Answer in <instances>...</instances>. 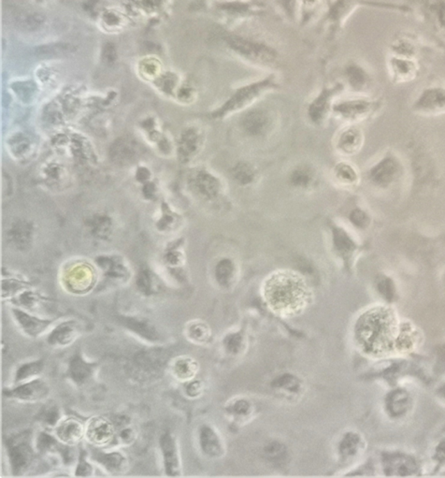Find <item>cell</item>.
Returning a JSON list of instances; mask_svg holds the SVG:
<instances>
[{
    "instance_id": "1",
    "label": "cell",
    "mask_w": 445,
    "mask_h": 478,
    "mask_svg": "<svg viewBox=\"0 0 445 478\" xmlns=\"http://www.w3.org/2000/svg\"><path fill=\"white\" fill-rule=\"evenodd\" d=\"M214 39L217 40L226 52L248 66L271 69L280 64L279 49L265 37L219 26Z\"/></svg>"
},
{
    "instance_id": "2",
    "label": "cell",
    "mask_w": 445,
    "mask_h": 478,
    "mask_svg": "<svg viewBox=\"0 0 445 478\" xmlns=\"http://www.w3.org/2000/svg\"><path fill=\"white\" fill-rule=\"evenodd\" d=\"M360 8H371L391 10L401 13L412 12V8L404 4L389 3L378 0H333L321 17V23L328 32L330 37H334L344 29L348 19Z\"/></svg>"
},
{
    "instance_id": "3",
    "label": "cell",
    "mask_w": 445,
    "mask_h": 478,
    "mask_svg": "<svg viewBox=\"0 0 445 478\" xmlns=\"http://www.w3.org/2000/svg\"><path fill=\"white\" fill-rule=\"evenodd\" d=\"M280 85L279 77L275 72H271L265 77L242 85L233 90L226 102L215 110L212 115L215 118H224L242 110L249 108L266 94L279 89Z\"/></svg>"
},
{
    "instance_id": "4",
    "label": "cell",
    "mask_w": 445,
    "mask_h": 478,
    "mask_svg": "<svg viewBox=\"0 0 445 478\" xmlns=\"http://www.w3.org/2000/svg\"><path fill=\"white\" fill-rule=\"evenodd\" d=\"M210 8L217 13L219 26L228 29L238 28L266 13V5L258 0H215Z\"/></svg>"
},
{
    "instance_id": "5",
    "label": "cell",
    "mask_w": 445,
    "mask_h": 478,
    "mask_svg": "<svg viewBox=\"0 0 445 478\" xmlns=\"http://www.w3.org/2000/svg\"><path fill=\"white\" fill-rule=\"evenodd\" d=\"M121 6L135 24L147 23L153 28L171 18L174 0H122Z\"/></svg>"
},
{
    "instance_id": "6",
    "label": "cell",
    "mask_w": 445,
    "mask_h": 478,
    "mask_svg": "<svg viewBox=\"0 0 445 478\" xmlns=\"http://www.w3.org/2000/svg\"><path fill=\"white\" fill-rule=\"evenodd\" d=\"M10 470L13 475L25 474L34 461V447L28 432L12 435L6 443Z\"/></svg>"
},
{
    "instance_id": "7",
    "label": "cell",
    "mask_w": 445,
    "mask_h": 478,
    "mask_svg": "<svg viewBox=\"0 0 445 478\" xmlns=\"http://www.w3.org/2000/svg\"><path fill=\"white\" fill-rule=\"evenodd\" d=\"M271 300L275 303H291L301 299L303 295V287L301 280L295 276L279 275L272 278L269 284Z\"/></svg>"
},
{
    "instance_id": "8",
    "label": "cell",
    "mask_w": 445,
    "mask_h": 478,
    "mask_svg": "<svg viewBox=\"0 0 445 478\" xmlns=\"http://www.w3.org/2000/svg\"><path fill=\"white\" fill-rule=\"evenodd\" d=\"M99 31L108 35H116L122 33L135 22L131 16L126 12L122 6H116L110 4L101 13L98 20L95 22Z\"/></svg>"
},
{
    "instance_id": "9",
    "label": "cell",
    "mask_w": 445,
    "mask_h": 478,
    "mask_svg": "<svg viewBox=\"0 0 445 478\" xmlns=\"http://www.w3.org/2000/svg\"><path fill=\"white\" fill-rule=\"evenodd\" d=\"M379 107V102L363 98L345 99L333 104L334 114L344 120H361Z\"/></svg>"
},
{
    "instance_id": "10",
    "label": "cell",
    "mask_w": 445,
    "mask_h": 478,
    "mask_svg": "<svg viewBox=\"0 0 445 478\" xmlns=\"http://www.w3.org/2000/svg\"><path fill=\"white\" fill-rule=\"evenodd\" d=\"M50 391V386L42 378L37 377L18 384L13 389H5L3 394L7 398L24 402H35L47 398Z\"/></svg>"
},
{
    "instance_id": "11",
    "label": "cell",
    "mask_w": 445,
    "mask_h": 478,
    "mask_svg": "<svg viewBox=\"0 0 445 478\" xmlns=\"http://www.w3.org/2000/svg\"><path fill=\"white\" fill-rule=\"evenodd\" d=\"M344 88V85L342 83L322 88L309 105L308 114L312 122L320 123L325 119L330 110H333L334 98L338 96Z\"/></svg>"
},
{
    "instance_id": "12",
    "label": "cell",
    "mask_w": 445,
    "mask_h": 478,
    "mask_svg": "<svg viewBox=\"0 0 445 478\" xmlns=\"http://www.w3.org/2000/svg\"><path fill=\"white\" fill-rule=\"evenodd\" d=\"M12 313L19 327L28 336L35 338V339L47 332L53 324V321L50 319L42 318L40 316L32 315L25 309L17 307V306L12 308Z\"/></svg>"
},
{
    "instance_id": "13",
    "label": "cell",
    "mask_w": 445,
    "mask_h": 478,
    "mask_svg": "<svg viewBox=\"0 0 445 478\" xmlns=\"http://www.w3.org/2000/svg\"><path fill=\"white\" fill-rule=\"evenodd\" d=\"M388 71L395 83H407L415 79L420 67L417 58L391 55L387 59Z\"/></svg>"
},
{
    "instance_id": "14",
    "label": "cell",
    "mask_w": 445,
    "mask_h": 478,
    "mask_svg": "<svg viewBox=\"0 0 445 478\" xmlns=\"http://www.w3.org/2000/svg\"><path fill=\"white\" fill-rule=\"evenodd\" d=\"M385 472L389 475L409 477L419 472V464L412 456L403 453H385L383 456Z\"/></svg>"
},
{
    "instance_id": "15",
    "label": "cell",
    "mask_w": 445,
    "mask_h": 478,
    "mask_svg": "<svg viewBox=\"0 0 445 478\" xmlns=\"http://www.w3.org/2000/svg\"><path fill=\"white\" fill-rule=\"evenodd\" d=\"M115 426L106 418H91L85 425V437L91 444L96 447L109 445L115 437Z\"/></svg>"
},
{
    "instance_id": "16",
    "label": "cell",
    "mask_w": 445,
    "mask_h": 478,
    "mask_svg": "<svg viewBox=\"0 0 445 478\" xmlns=\"http://www.w3.org/2000/svg\"><path fill=\"white\" fill-rule=\"evenodd\" d=\"M162 456H163L164 468L168 477H179L180 463L176 440L169 432H164L159 439Z\"/></svg>"
},
{
    "instance_id": "17",
    "label": "cell",
    "mask_w": 445,
    "mask_h": 478,
    "mask_svg": "<svg viewBox=\"0 0 445 478\" xmlns=\"http://www.w3.org/2000/svg\"><path fill=\"white\" fill-rule=\"evenodd\" d=\"M344 77L348 87L355 92L367 89L371 84V75L360 61L351 59L344 67Z\"/></svg>"
},
{
    "instance_id": "18",
    "label": "cell",
    "mask_w": 445,
    "mask_h": 478,
    "mask_svg": "<svg viewBox=\"0 0 445 478\" xmlns=\"http://www.w3.org/2000/svg\"><path fill=\"white\" fill-rule=\"evenodd\" d=\"M81 327L76 321H66L53 327L48 335L47 343L56 348H65L72 345L80 336Z\"/></svg>"
},
{
    "instance_id": "19",
    "label": "cell",
    "mask_w": 445,
    "mask_h": 478,
    "mask_svg": "<svg viewBox=\"0 0 445 478\" xmlns=\"http://www.w3.org/2000/svg\"><path fill=\"white\" fill-rule=\"evenodd\" d=\"M119 323L147 342L156 343L160 341L158 327L146 318L140 316H121Z\"/></svg>"
},
{
    "instance_id": "20",
    "label": "cell",
    "mask_w": 445,
    "mask_h": 478,
    "mask_svg": "<svg viewBox=\"0 0 445 478\" xmlns=\"http://www.w3.org/2000/svg\"><path fill=\"white\" fill-rule=\"evenodd\" d=\"M79 50L76 44L67 42H52L37 45L34 55L43 61L58 60L75 55Z\"/></svg>"
},
{
    "instance_id": "21",
    "label": "cell",
    "mask_w": 445,
    "mask_h": 478,
    "mask_svg": "<svg viewBox=\"0 0 445 478\" xmlns=\"http://www.w3.org/2000/svg\"><path fill=\"white\" fill-rule=\"evenodd\" d=\"M96 368V364L86 361L80 353H76L69 359L67 375L75 385L83 386L93 377Z\"/></svg>"
},
{
    "instance_id": "22",
    "label": "cell",
    "mask_w": 445,
    "mask_h": 478,
    "mask_svg": "<svg viewBox=\"0 0 445 478\" xmlns=\"http://www.w3.org/2000/svg\"><path fill=\"white\" fill-rule=\"evenodd\" d=\"M55 435L63 444L74 447L85 436V425L76 418L61 420L55 428Z\"/></svg>"
},
{
    "instance_id": "23",
    "label": "cell",
    "mask_w": 445,
    "mask_h": 478,
    "mask_svg": "<svg viewBox=\"0 0 445 478\" xmlns=\"http://www.w3.org/2000/svg\"><path fill=\"white\" fill-rule=\"evenodd\" d=\"M420 10L431 26L445 37V0H420Z\"/></svg>"
},
{
    "instance_id": "24",
    "label": "cell",
    "mask_w": 445,
    "mask_h": 478,
    "mask_svg": "<svg viewBox=\"0 0 445 478\" xmlns=\"http://www.w3.org/2000/svg\"><path fill=\"white\" fill-rule=\"evenodd\" d=\"M414 109L422 112H438L445 110V88L428 87L423 91L414 103Z\"/></svg>"
},
{
    "instance_id": "25",
    "label": "cell",
    "mask_w": 445,
    "mask_h": 478,
    "mask_svg": "<svg viewBox=\"0 0 445 478\" xmlns=\"http://www.w3.org/2000/svg\"><path fill=\"white\" fill-rule=\"evenodd\" d=\"M269 114L265 110L251 109L242 118V127L251 136H261L268 130Z\"/></svg>"
},
{
    "instance_id": "26",
    "label": "cell",
    "mask_w": 445,
    "mask_h": 478,
    "mask_svg": "<svg viewBox=\"0 0 445 478\" xmlns=\"http://www.w3.org/2000/svg\"><path fill=\"white\" fill-rule=\"evenodd\" d=\"M47 22V16L40 10H20L15 15V24L18 29L28 33L42 31Z\"/></svg>"
},
{
    "instance_id": "27",
    "label": "cell",
    "mask_w": 445,
    "mask_h": 478,
    "mask_svg": "<svg viewBox=\"0 0 445 478\" xmlns=\"http://www.w3.org/2000/svg\"><path fill=\"white\" fill-rule=\"evenodd\" d=\"M400 171V165L392 157H385L371 169L369 176L379 187H387L395 180Z\"/></svg>"
},
{
    "instance_id": "28",
    "label": "cell",
    "mask_w": 445,
    "mask_h": 478,
    "mask_svg": "<svg viewBox=\"0 0 445 478\" xmlns=\"http://www.w3.org/2000/svg\"><path fill=\"white\" fill-rule=\"evenodd\" d=\"M385 404L391 417L401 418L412 407L411 395L405 389H396L387 395Z\"/></svg>"
},
{
    "instance_id": "29",
    "label": "cell",
    "mask_w": 445,
    "mask_h": 478,
    "mask_svg": "<svg viewBox=\"0 0 445 478\" xmlns=\"http://www.w3.org/2000/svg\"><path fill=\"white\" fill-rule=\"evenodd\" d=\"M326 3L324 0H298L296 3V22L302 26L311 24L321 12L324 15ZM323 16V15H322Z\"/></svg>"
},
{
    "instance_id": "30",
    "label": "cell",
    "mask_w": 445,
    "mask_h": 478,
    "mask_svg": "<svg viewBox=\"0 0 445 478\" xmlns=\"http://www.w3.org/2000/svg\"><path fill=\"white\" fill-rule=\"evenodd\" d=\"M92 460L103 467L110 474L115 475L123 472L128 464L126 456L119 451L105 452V451L96 450L92 454Z\"/></svg>"
},
{
    "instance_id": "31",
    "label": "cell",
    "mask_w": 445,
    "mask_h": 478,
    "mask_svg": "<svg viewBox=\"0 0 445 478\" xmlns=\"http://www.w3.org/2000/svg\"><path fill=\"white\" fill-rule=\"evenodd\" d=\"M136 69L142 79L153 83L166 69L162 59L153 53L140 58L137 62Z\"/></svg>"
},
{
    "instance_id": "32",
    "label": "cell",
    "mask_w": 445,
    "mask_h": 478,
    "mask_svg": "<svg viewBox=\"0 0 445 478\" xmlns=\"http://www.w3.org/2000/svg\"><path fill=\"white\" fill-rule=\"evenodd\" d=\"M389 51L391 55L417 58L418 53H419V44L414 37L407 34H401L391 42Z\"/></svg>"
},
{
    "instance_id": "33",
    "label": "cell",
    "mask_w": 445,
    "mask_h": 478,
    "mask_svg": "<svg viewBox=\"0 0 445 478\" xmlns=\"http://www.w3.org/2000/svg\"><path fill=\"white\" fill-rule=\"evenodd\" d=\"M199 442L202 451L206 455L217 456L222 454V445L214 429L209 426H202L199 432Z\"/></svg>"
},
{
    "instance_id": "34",
    "label": "cell",
    "mask_w": 445,
    "mask_h": 478,
    "mask_svg": "<svg viewBox=\"0 0 445 478\" xmlns=\"http://www.w3.org/2000/svg\"><path fill=\"white\" fill-rule=\"evenodd\" d=\"M361 142H362V136L360 130L351 128L342 131L341 135L339 136L337 146L339 151L351 155L360 149Z\"/></svg>"
},
{
    "instance_id": "35",
    "label": "cell",
    "mask_w": 445,
    "mask_h": 478,
    "mask_svg": "<svg viewBox=\"0 0 445 478\" xmlns=\"http://www.w3.org/2000/svg\"><path fill=\"white\" fill-rule=\"evenodd\" d=\"M43 370H44V361L42 359L21 364L15 372V385L39 377Z\"/></svg>"
},
{
    "instance_id": "36",
    "label": "cell",
    "mask_w": 445,
    "mask_h": 478,
    "mask_svg": "<svg viewBox=\"0 0 445 478\" xmlns=\"http://www.w3.org/2000/svg\"><path fill=\"white\" fill-rule=\"evenodd\" d=\"M333 244L335 247L336 251L338 252L341 256L347 259L351 255L354 253L357 246L353 239L348 235L344 228L339 227L333 228Z\"/></svg>"
},
{
    "instance_id": "37",
    "label": "cell",
    "mask_w": 445,
    "mask_h": 478,
    "mask_svg": "<svg viewBox=\"0 0 445 478\" xmlns=\"http://www.w3.org/2000/svg\"><path fill=\"white\" fill-rule=\"evenodd\" d=\"M183 80L182 76L177 71L165 69L153 83L158 85V87L164 92L172 94L177 93Z\"/></svg>"
},
{
    "instance_id": "38",
    "label": "cell",
    "mask_w": 445,
    "mask_h": 478,
    "mask_svg": "<svg viewBox=\"0 0 445 478\" xmlns=\"http://www.w3.org/2000/svg\"><path fill=\"white\" fill-rule=\"evenodd\" d=\"M60 443L56 435L48 434L47 432H42L37 435L35 447L42 454L59 453L63 445V443L62 444Z\"/></svg>"
},
{
    "instance_id": "39",
    "label": "cell",
    "mask_w": 445,
    "mask_h": 478,
    "mask_svg": "<svg viewBox=\"0 0 445 478\" xmlns=\"http://www.w3.org/2000/svg\"><path fill=\"white\" fill-rule=\"evenodd\" d=\"M198 370V364L192 359H177L174 365V373L179 379L187 380L192 378Z\"/></svg>"
},
{
    "instance_id": "40",
    "label": "cell",
    "mask_w": 445,
    "mask_h": 478,
    "mask_svg": "<svg viewBox=\"0 0 445 478\" xmlns=\"http://www.w3.org/2000/svg\"><path fill=\"white\" fill-rule=\"evenodd\" d=\"M37 418L47 428H56L61 421V411L55 404H47L40 411Z\"/></svg>"
},
{
    "instance_id": "41",
    "label": "cell",
    "mask_w": 445,
    "mask_h": 478,
    "mask_svg": "<svg viewBox=\"0 0 445 478\" xmlns=\"http://www.w3.org/2000/svg\"><path fill=\"white\" fill-rule=\"evenodd\" d=\"M112 3L110 0H83L81 8L85 16L96 22L101 13Z\"/></svg>"
},
{
    "instance_id": "42",
    "label": "cell",
    "mask_w": 445,
    "mask_h": 478,
    "mask_svg": "<svg viewBox=\"0 0 445 478\" xmlns=\"http://www.w3.org/2000/svg\"><path fill=\"white\" fill-rule=\"evenodd\" d=\"M99 59L101 64L106 67H113L119 59V51L117 44L112 40H107L101 45Z\"/></svg>"
},
{
    "instance_id": "43",
    "label": "cell",
    "mask_w": 445,
    "mask_h": 478,
    "mask_svg": "<svg viewBox=\"0 0 445 478\" xmlns=\"http://www.w3.org/2000/svg\"><path fill=\"white\" fill-rule=\"evenodd\" d=\"M232 176L239 185H247L255 179V171L247 163H238L232 169Z\"/></svg>"
},
{
    "instance_id": "44",
    "label": "cell",
    "mask_w": 445,
    "mask_h": 478,
    "mask_svg": "<svg viewBox=\"0 0 445 478\" xmlns=\"http://www.w3.org/2000/svg\"><path fill=\"white\" fill-rule=\"evenodd\" d=\"M312 171L310 169L306 167H301L295 169L290 176V182L294 187H301V189H306L312 184Z\"/></svg>"
},
{
    "instance_id": "45",
    "label": "cell",
    "mask_w": 445,
    "mask_h": 478,
    "mask_svg": "<svg viewBox=\"0 0 445 478\" xmlns=\"http://www.w3.org/2000/svg\"><path fill=\"white\" fill-rule=\"evenodd\" d=\"M335 176L342 184L354 185L358 181L357 171L346 163H339L336 166Z\"/></svg>"
},
{
    "instance_id": "46",
    "label": "cell",
    "mask_w": 445,
    "mask_h": 478,
    "mask_svg": "<svg viewBox=\"0 0 445 478\" xmlns=\"http://www.w3.org/2000/svg\"><path fill=\"white\" fill-rule=\"evenodd\" d=\"M234 273V264L230 259L221 260L215 268V275L217 281L222 286H226L230 282Z\"/></svg>"
},
{
    "instance_id": "47",
    "label": "cell",
    "mask_w": 445,
    "mask_h": 478,
    "mask_svg": "<svg viewBox=\"0 0 445 478\" xmlns=\"http://www.w3.org/2000/svg\"><path fill=\"white\" fill-rule=\"evenodd\" d=\"M360 445V438L358 434H347L342 441L341 450L342 455L344 456H352L358 452Z\"/></svg>"
},
{
    "instance_id": "48",
    "label": "cell",
    "mask_w": 445,
    "mask_h": 478,
    "mask_svg": "<svg viewBox=\"0 0 445 478\" xmlns=\"http://www.w3.org/2000/svg\"><path fill=\"white\" fill-rule=\"evenodd\" d=\"M283 15L289 21L296 22V3L298 0H274Z\"/></svg>"
},
{
    "instance_id": "49",
    "label": "cell",
    "mask_w": 445,
    "mask_h": 478,
    "mask_svg": "<svg viewBox=\"0 0 445 478\" xmlns=\"http://www.w3.org/2000/svg\"><path fill=\"white\" fill-rule=\"evenodd\" d=\"M93 472L94 467L92 466V464L86 459L85 451L81 450L76 470H75V475L78 477H91Z\"/></svg>"
},
{
    "instance_id": "50",
    "label": "cell",
    "mask_w": 445,
    "mask_h": 478,
    "mask_svg": "<svg viewBox=\"0 0 445 478\" xmlns=\"http://www.w3.org/2000/svg\"><path fill=\"white\" fill-rule=\"evenodd\" d=\"M266 456H268L269 460L274 461L275 463H280V461H284L285 456H287V451L279 443H272L265 448Z\"/></svg>"
},
{
    "instance_id": "51",
    "label": "cell",
    "mask_w": 445,
    "mask_h": 478,
    "mask_svg": "<svg viewBox=\"0 0 445 478\" xmlns=\"http://www.w3.org/2000/svg\"><path fill=\"white\" fill-rule=\"evenodd\" d=\"M377 287L380 293L384 296L385 299L387 300H392L395 296V287H394L393 281L387 278H383L379 279L377 283Z\"/></svg>"
},
{
    "instance_id": "52",
    "label": "cell",
    "mask_w": 445,
    "mask_h": 478,
    "mask_svg": "<svg viewBox=\"0 0 445 478\" xmlns=\"http://www.w3.org/2000/svg\"><path fill=\"white\" fill-rule=\"evenodd\" d=\"M190 336L198 342H203L209 337V329L203 323L193 324L190 327Z\"/></svg>"
},
{
    "instance_id": "53",
    "label": "cell",
    "mask_w": 445,
    "mask_h": 478,
    "mask_svg": "<svg viewBox=\"0 0 445 478\" xmlns=\"http://www.w3.org/2000/svg\"><path fill=\"white\" fill-rule=\"evenodd\" d=\"M351 222L360 228H364L369 224V217L367 216L365 212L360 210V209H355L350 214Z\"/></svg>"
},
{
    "instance_id": "54",
    "label": "cell",
    "mask_w": 445,
    "mask_h": 478,
    "mask_svg": "<svg viewBox=\"0 0 445 478\" xmlns=\"http://www.w3.org/2000/svg\"><path fill=\"white\" fill-rule=\"evenodd\" d=\"M215 0H190L188 10L193 12H203L210 9Z\"/></svg>"
},
{
    "instance_id": "55",
    "label": "cell",
    "mask_w": 445,
    "mask_h": 478,
    "mask_svg": "<svg viewBox=\"0 0 445 478\" xmlns=\"http://www.w3.org/2000/svg\"><path fill=\"white\" fill-rule=\"evenodd\" d=\"M118 437H119L120 441L122 442L123 444L129 445L134 441L136 434H135L133 429L126 426L125 428L121 429Z\"/></svg>"
},
{
    "instance_id": "56",
    "label": "cell",
    "mask_w": 445,
    "mask_h": 478,
    "mask_svg": "<svg viewBox=\"0 0 445 478\" xmlns=\"http://www.w3.org/2000/svg\"><path fill=\"white\" fill-rule=\"evenodd\" d=\"M434 460L439 463V466H445V439L439 442L437 445L435 454H434Z\"/></svg>"
},
{
    "instance_id": "57",
    "label": "cell",
    "mask_w": 445,
    "mask_h": 478,
    "mask_svg": "<svg viewBox=\"0 0 445 478\" xmlns=\"http://www.w3.org/2000/svg\"><path fill=\"white\" fill-rule=\"evenodd\" d=\"M202 391V386L199 381H195V382H191L188 384L186 386V392L190 395V397H196L201 394Z\"/></svg>"
},
{
    "instance_id": "58",
    "label": "cell",
    "mask_w": 445,
    "mask_h": 478,
    "mask_svg": "<svg viewBox=\"0 0 445 478\" xmlns=\"http://www.w3.org/2000/svg\"><path fill=\"white\" fill-rule=\"evenodd\" d=\"M241 336H239V335H233V336H231L230 338H228V342H226V346L230 350L235 351L236 349L239 348V345H241Z\"/></svg>"
},
{
    "instance_id": "59",
    "label": "cell",
    "mask_w": 445,
    "mask_h": 478,
    "mask_svg": "<svg viewBox=\"0 0 445 478\" xmlns=\"http://www.w3.org/2000/svg\"><path fill=\"white\" fill-rule=\"evenodd\" d=\"M248 407H249V405H248L246 402H240L237 404L236 410L238 411V413L246 412Z\"/></svg>"
},
{
    "instance_id": "60",
    "label": "cell",
    "mask_w": 445,
    "mask_h": 478,
    "mask_svg": "<svg viewBox=\"0 0 445 478\" xmlns=\"http://www.w3.org/2000/svg\"><path fill=\"white\" fill-rule=\"evenodd\" d=\"M53 1H55V0H34L35 4L40 5V6L52 3Z\"/></svg>"
},
{
    "instance_id": "61",
    "label": "cell",
    "mask_w": 445,
    "mask_h": 478,
    "mask_svg": "<svg viewBox=\"0 0 445 478\" xmlns=\"http://www.w3.org/2000/svg\"><path fill=\"white\" fill-rule=\"evenodd\" d=\"M439 393H441L442 396L445 398V384L442 386L441 389H439Z\"/></svg>"
},
{
    "instance_id": "62",
    "label": "cell",
    "mask_w": 445,
    "mask_h": 478,
    "mask_svg": "<svg viewBox=\"0 0 445 478\" xmlns=\"http://www.w3.org/2000/svg\"><path fill=\"white\" fill-rule=\"evenodd\" d=\"M442 361H444V364H445V346H444V349H442Z\"/></svg>"
},
{
    "instance_id": "63",
    "label": "cell",
    "mask_w": 445,
    "mask_h": 478,
    "mask_svg": "<svg viewBox=\"0 0 445 478\" xmlns=\"http://www.w3.org/2000/svg\"><path fill=\"white\" fill-rule=\"evenodd\" d=\"M324 1H325L326 8L328 6V5H330L331 3V2L333 1V0H324Z\"/></svg>"
}]
</instances>
